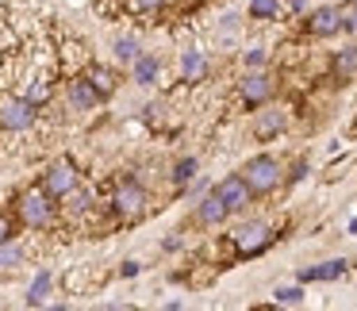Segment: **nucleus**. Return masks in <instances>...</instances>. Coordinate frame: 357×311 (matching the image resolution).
<instances>
[{
    "mask_svg": "<svg viewBox=\"0 0 357 311\" xmlns=\"http://www.w3.org/2000/svg\"><path fill=\"white\" fill-rule=\"evenodd\" d=\"M227 215H231V208H227V200L215 192V188H211V192L200 200V208H196V219H200L204 227H215V223H223Z\"/></svg>",
    "mask_w": 357,
    "mask_h": 311,
    "instance_id": "obj_12",
    "label": "nucleus"
},
{
    "mask_svg": "<svg viewBox=\"0 0 357 311\" xmlns=\"http://www.w3.org/2000/svg\"><path fill=\"white\" fill-rule=\"evenodd\" d=\"M50 285H54V277H50L47 269H43V273H35L31 288H27V303H31V308H39V303H47V296H50Z\"/></svg>",
    "mask_w": 357,
    "mask_h": 311,
    "instance_id": "obj_18",
    "label": "nucleus"
},
{
    "mask_svg": "<svg viewBox=\"0 0 357 311\" xmlns=\"http://www.w3.org/2000/svg\"><path fill=\"white\" fill-rule=\"evenodd\" d=\"M231 238H234V254L238 257H257V254L269 250V242L277 238V234H273L269 223H242Z\"/></svg>",
    "mask_w": 357,
    "mask_h": 311,
    "instance_id": "obj_6",
    "label": "nucleus"
},
{
    "mask_svg": "<svg viewBox=\"0 0 357 311\" xmlns=\"http://www.w3.org/2000/svg\"><path fill=\"white\" fill-rule=\"evenodd\" d=\"M273 93H277V81H273L265 70H250L246 77L238 81V96H242V104H250V108H261V104H269Z\"/></svg>",
    "mask_w": 357,
    "mask_h": 311,
    "instance_id": "obj_7",
    "label": "nucleus"
},
{
    "mask_svg": "<svg viewBox=\"0 0 357 311\" xmlns=\"http://www.w3.org/2000/svg\"><path fill=\"white\" fill-rule=\"evenodd\" d=\"M16 211H20V219H24V227H31V231H47L58 219V204L47 188H27V192H20Z\"/></svg>",
    "mask_w": 357,
    "mask_h": 311,
    "instance_id": "obj_1",
    "label": "nucleus"
},
{
    "mask_svg": "<svg viewBox=\"0 0 357 311\" xmlns=\"http://www.w3.org/2000/svg\"><path fill=\"white\" fill-rule=\"evenodd\" d=\"M24 261V250L16 246V242H4L0 246V269H12V265H20Z\"/></svg>",
    "mask_w": 357,
    "mask_h": 311,
    "instance_id": "obj_24",
    "label": "nucleus"
},
{
    "mask_svg": "<svg viewBox=\"0 0 357 311\" xmlns=\"http://www.w3.org/2000/svg\"><path fill=\"white\" fill-rule=\"evenodd\" d=\"M215 192L227 200L231 215H234V211H246V204L254 200V188L246 185V177H242V173H234V177H223V181L215 185Z\"/></svg>",
    "mask_w": 357,
    "mask_h": 311,
    "instance_id": "obj_10",
    "label": "nucleus"
},
{
    "mask_svg": "<svg viewBox=\"0 0 357 311\" xmlns=\"http://www.w3.org/2000/svg\"><path fill=\"white\" fill-rule=\"evenodd\" d=\"M127 8H131V12H142V16H150V12L165 8V0H127Z\"/></svg>",
    "mask_w": 357,
    "mask_h": 311,
    "instance_id": "obj_27",
    "label": "nucleus"
},
{
    "mask_svg": "<svg viewBox=\"0 0 357 311\" xmlns=\"http://www.w3.org/2000/svg\"><path fill=\"white\" fill-rule=\"evenodd\" d=\"M4 242H12V223L0 215V246H4Z\"/></svg>",
    "mask_w": 357,
    "mask_h": 311,
    "instance_id": "obj_31",
    "label": "nucleus"
},
{
    "mask_svg": "<svg viewBox=\"0 0 357 311\" xmlns=\"http://www.w3.org/2000/svg\"><path fill=\"white\" fill-rule=\"evenodd\" d=\"M139 54H142V50H139V39H116V58H119L123 66H135V62H139Z\"/></svg>",
    "mask_w": 357,
    "mask_h": 311,
    "instance_id": "obj_23",
    "label": "nucleus"
},
{
    "mask_svg": "<svg viewBox=\"0 0 357 311\" xmlns=\"http://www.w3.org/2000/svg\"><path fill=\"white\" fill-rule=\"evenodd\" d=\"M100 100H104V96L93 89V81H89V77H73L70 81V104H73V112H93Z\"/></svg>",
    "mask_w": 357,
    "mask_h": 311,
    "instance_id": "obj_11",
    "label": "nucleus"
},
{
    "mask_svg": "<svg viewBox=\"0 0 357 311\" xmlns=\"http://www.w3.org/2000/svg\"><path fill=\"white\" fill-rule=\"evenodd\" d=\"M66 211H70V215H81V211H89V192H81V185L73 188L70 196H66Z\"/></svg>",
    "mask_w": 357,
    "mask_h": 311,
    "instance_id": "obj_25",
    "label": "nucleus"
},
{
    "mask_svg": "<svg viewBox=\"0 0 357 311\" xmlns=\"http://www.w3.org/2000/svg\"><path fill=\"white\" fill-rule=\"evenodd\" d=\"M357 73V47H346L338 58H334V77L338 81H349Z\"/></svg>",
    "mask_w": 357,
    "mask_h": 311,
    "instance_id": "obj_20",
    "label": "nucleus"
},
{
    "mask_svg": "<svg viewBox=\"0 0 357 311\" xmlns=\"http://www.w3.org/2000/svg\"><path fill=\"white\" fill-rule=\"evenodd\" d=\"M196 169H200V165H196V158H181V162L173 165V185H177V188H185L188 181L196 177Z\"/></svg>",
    "mask_w": 357,
    "mask_h": 311,
    "instance_id": "obj_22",
    "label": "nucleus"
},
{
    "mask_svg": "<svg viewBox=\"0 0 357 311\" xmlns=\"http://www.w3.org/2000/svg\"><path fill=\"white\" fill-rule=\"evenodd\" d=\"M24 96L39 108V104H47L50 96H54V85H50V77L43 70H27V77H24Z\"/></svg>",
    "mask_w": 357,
    "mask_h": 311,
    "instance_id": "obj_13",
    "label": "nucleus"
},
{
    "mask_svg": "<svg viewBox=\"0 0 357 311\" xmlns=\"http://www.w3.org/2000/svg\"><path fill=\"white\" fill-rule=\"evenodd\" d=\"M346 31H349V35H357V0L346 8Z\"/></svg>",
    "mask_w": 357,
    "mask_h": 311,
    "instance_id": "obj_29",
    "label": "nucleus"
},
{
    "mask_svg": "<svg viewBox=\"0 0 357 311\" xmlns=\"http://www.w3.org/2000/svg\"><path fill=\"white\" fill-rule=\"evenodd\" d=\"M204 73H208V58H204V50H185V54H181V77L192 85V81H204Z\"/></svg>",
    "mask_w": 357,
    "mask_h": 311,
    "instance_id": "obj_15",
    "label": "nucleus"
},
{
    "mask_svg": "<svg viewBox=\"0 0 357 311\" xmlns=\"http://www.w3.org/2000/svg\"><path fill=\"white\" fill-rule=\"evenodd\" d=\"M307 31L315 39H331V35L346 31V8H334V4H323L307 16Z\"/></svg>",
    "mask_w": 357,
    "mask_h": 311,
    "instance_id": "obj_8",
    "label": "nucleus"
},
{
    "mask_svg": "<svg viewBox=\"0 0 357 311\" xmlns=\"http://www.w3.org/2000/svg\"><path fill=\"white\" fill-rule=\"evenodd\" d=\"M284 4H288L292 12H303V8H307V0H284Z\"/></svg>",
    "mask_w": 357,
    "mask_h": 311,
    "instance_id": "obj_33",
    "label": "nucleus"
},
{
    "mask_svg": "<svg viewBox=\"0 0 357 311\" xmlns=\"http://www.w3.org/2000/svg\"><path fill=\"white\" fill-rule=\"evenodd\" d=\"M242 62H246V70H261V66L269 62V54H265L261 47H254V50H246V58H242Z\"/></svg>",
    "mask_w": 357,
    "mask_h": 311,
    "instance_id": "obj_28",
    "label": "nucleus"
},
{
    "mask_svg": "<svg viewBox=\"0 0 357 311\" xmlns=\"http://www.w3.org/2000/svg\"><path fill=\"white\" fill-rule=\"evenodd\" d=\"M77 185H81V173L70 158H54V162L47 165V173H43V188H47L54 200H66Z\"/></svg>",
    "mask_w": 357,
    "mask_h": 311,
    "instance_id": "obj_5",
    "label": "nucleus"
},
{
    "mask_svg": "<svg viewBox=\"0 0 357 311\" xmlns=\"http://www.w3.org/2000/svg\"><path fill=\"white\" fill-rule=\"evenodd\" d=\"M346 269H349V261H342V257H334V261H323V265H307V269H300V285H319V280H338Z\"/></svg>",
    "mask_w": 357,
    "mask_h": 311,
    "instance_id": "obj_14",
    "label": "nucleus"
},
{
    "mask_svg": "<svg viewBox=\"0 0 357 311\" xmlns=\"http://www.w3.org/2000/svg\"><path fill=\"white\" fill-rule=\"evenodd\" d=\"M27 127H35V104L27 100L24 93L20 96H0V131H12V135H20V131H27Z\"/></svg>",
    "mask_w": 357,
    "mask_h": 311,
    "instance_id": "obj_3",
    "label": "nucleus"
},
{
    "mask_svg": "<svg viewBox=\"0 0 357 311\" xmlns=\"http://www.w3.org/2000/svg\"><path fill=\"white\" fill-rule=\"evenodd\" d=\"M135 70V85H154L158 70H162V62H158L154 54H139V62L131 66Z\"/></svg>",
    "mask_w": 357,
    "mask_h": 311,
    "instance_id": "obj_17",
    "label": "nucleus"
},
{
    "mask_svg": "<svg viewBox=\"0 0 357 311\" xmlns=\"http://www.w3.org/2000/svg\"><path fill=\"white\" fill-rule=\"evenodd\" d=\"M85 77L93 81V89H96L100 96H112V93H116V85H119L116 70H108V66H89Z\"/></svg>",
    "mask_w": 357,
    "mask_h": 311,
    "instance_id": "obj_16",
    "label": "nucleus"
},
{
    "mask_svg": "<svg viewBox=\"0 0 357 311\" xmlns=\"http://www.w3.org/2000/svg\"><path fill=\"white\" fill-rule=\"evenodd\" d=\"M81 66H85V70H89L85 47H81V43H66V47H62V70H66V73H77Z\"/></svg>",
    "mask_w": 357,
    "mask_h": 311,
    "instance_id": "obj_19",
    "label": "nucleus"
},
{
    "mask_svg": "<svg viewBox=\"0 0 357 311\" xmlns=\"http://www.w3.org/2000/svg\"><path fill=\"white\" fill-rule=\"evenodd\" d=\"M284 0H250V20H277Z\"/></svg>",
    "mask_w": 357,
    "mask_h": 311,
    "instance_id": "obj_21",
    "label": "nucleus"
},
{
    "mask_svg": "<svg viewBox=\"0 0 357 311\" xmlns=\"http://www.w3.org/2000/svg\"><path fill=\"white\" fill-rule=\"evenodd\" d=\"M16 47V35L8 31V27H0V54H4V50H12Z\"/></svg>",
    "mask_w": 357,
    "mask_h": 311,
    "instance_id": "obj_30",
    "label": "nucleus"
},
{
    "mask_svg": "<svg viewBox=\"0 0 357 311\" xmlns=\"http://www.w3.org/2000/svg\"><path fill=\"white\" fill-rule=\"evenodd\" d=\"M284 127H288V112L273 108V104H261V112L254 116V139L269 142V139H277V135H284Z\"/></svg>",
    "mask_w": 357,
    "mask_h": 311,
    "instance_id": "obj_9",
    "label": "nucleus"
},
{
    "mask_svg": "<svg viewBox=\"0 0 357 311\" xmlns=\"http://www.w3.org/2000/svg\"><path fill=\"white\" fill-rule=\"evenodd\" d=\"M112 204H116V215L123 219V223H135V219L146 215L150 200H146V188L139 185V181H119L116 196H112Z\"/></svg>",
    "mask_w": 357,
    "mask_h": 311,
    "instance_id": "obj_4",
    "label": "nucleus"
},
{
    "mask_svg": "<svg viewBox=\"0 0 357 311\" xmlns=\"http://www.w3.org/2000/svg\"><path fill=\"white\" fill-rule=\"evenodd\" d=\"M242 177H246L250 188H254V196H265L284 181V165H280L273 154H257V158H250V162L242 165Z\"/></svg>",
    "mask_w": 357,
    "mask_h": 311,
    "instance_id": "obj_2",
    "label": "nucleus"
},
{
    "mask_svg": "<svg viewBox=\"0 0 357 311\" xmlns=\"http://www.w3.org/2000/svg\"><path fill=\"white\" fill-rule=\"evenodd\" d=\"M349 234H357V219H349Z\"/></svg>",
    "mask_w": 357,
    "mask_h": 311,
    "instance_id": "obj_34",
    "label": "nucleus"
},
{
    "mask_svg": "<svg viewBox=\"0 0 357 311\" xmlns=\"http://www.w3.org/2000/svg\"><path fill=\"white\" fill-rule=\"evenodd\" d=\"M273 300H277V303H288V308H296V303L303 300V288H300V285H288V288H277V292H273Z\"/></svg>",
    "mask_w": 357,
    "mask_h": 311,
    "instance_id": "obj_26",
    "label": "nucleus"
},
{
    "mask_svg": "<svg viewBox=\"0 0 357 311\" xmlns=\"http://www.w3.org/2000/svg\"><path fill=\"white\" fill-rule=\"evenodd\" d=\"M119 273H123V277H139V261H123V265H119Z\"/></svg>",
    "mask_w": 357,
    "mask_h": 311,
    "instance_id": "obj_32",
    "label": "nucleus"
}]
</instances>
